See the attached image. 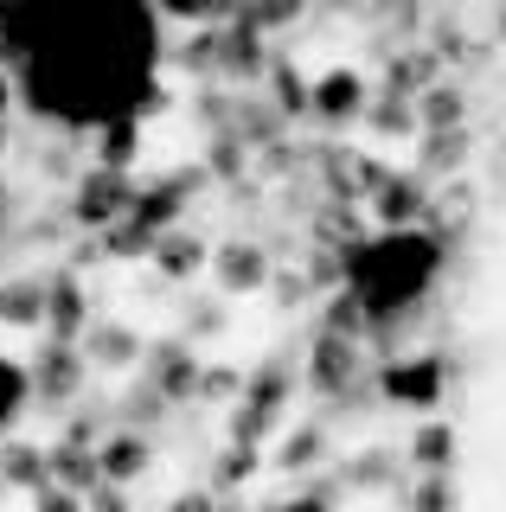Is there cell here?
Returning a JSON list of instances; mask_svg holds the SVG:
<instances>
[{
	"label": "cell",
	"instance_id": "obj_1",
	"mask_svg": "<svg viewBox=\"0 0 506 512\" xmlns=\"http://www.w3.org/2000/svg\"><path fill=\"white\" fill-rule=\"evenodd\" d=\"M0 58L26 71L39 116L103 128L116 116H154L167 103L148 84L154 13L148 0H13Z\"/></svg>",
	"mask_w": 506,
	"mask_h": 512
},
{
	"label": "cell",
	"instance_id": "obj_2",
	"mask_svg": "<svg viewBox=\"0 0 506 512\" xmlns=\"http://www.w3.org/2000/svg\"><path fill=\"white\" fill-rule=\"evenodd\" d=\"M436 276H442V244L430 231H417V224L359 237L353 250H340V282L366 301L372 327H385L391 314H404L410 301H423Z\"/></svg>",
	"mask_w": 506,
	"mask_h": 512
},
{
	"label": "cell",
	"instance_id": "obj_3",
	"mask_svg": "<svg viewBox=\"0 0 506 512\" xmlns=\"http://www.w3.org/2000/svg\"><path fill=\"white\" fill-rule=\"evenodd\" d=\"M289 397H295V372H289V365H282V359L257 365V372L244 378V397L231 404L225 436H231V442H263V436H270V429L282 423Z\"/></svg>",
	"mask_w": 506,
	"mask_h": 512
},
{
	"label": "cell",
	"instance_id": "obj_4",
	"mask_svg": "<svg viewBox=\"0 0 506 512\" xmlns=\"http://www.w3.org/2000/svg\"><path fill=\"white\" fill-rule=\"evenodd\" d=\"M372 391L385 397L391 410H442V397H449V365H442V352H410V359H385L372 378Z\"/></svg>",
	"mask_w": 506,
	"mask_h": 512
},
{
	"label": "cell",
	"instance_id": "obj_5",
	"mask_svg": "<svg viewBox=\"0 0 506 512\" xmlns=\"http://www.w3.org/2000/svg\"><path fill=\"white\" fill-rule=\"evenodd\" d=\"M26 378H33L39 404H71V397L84 391V378H90V359H84V346H77V340H52V333H39Z\"/></svg>",
	"mask_w": 506,
	"mask_h": 512
},
{
	"label": "cell",
	"instance_id": "obj_6",
	"mask_svg": "<svg viewBox=\"0 0 506 512\" xmlns=\"http://www.w3.org/2000/svg\"><path fill=\"white\" fill-rule=\"evenodd\" d=\"M129 205H135L129 167H90L84 180H77V192H71V218L84 224V231H103V224H116Z\"/></svg>",
	"mask_w": 506,
	"mask_h": 512
},
{
	"label": "cell",
	"instance_id": "obj_7",
	"mask_svg": "<svg viewBox=\"0 0 506 512\" xmlns=\"http://www.w3.org/2000/svg\"><path fill=\"white\" fill-rule=\"evenodd\" d=\"M353 372H359V340H346V333H314V352H308V391L321 397H346L353 391Z\"/></svg>",
	"mask_w": 506,
	"mask_h": 512
},
{
	"label": "cell",
	"instance_id": "obj_8",
	"mask_svg": "<svg viewBox=\"0 0 506 512\" xmlns=\"http://www.w3.org/2000/svg\"><path fill=\"white\" fill-rule=\"evenodd\" d=\"M148 384L167 404H193L199 397V352L193 340H154L148 346Z\"/></svg>",
	"mask_w": 506,
	"mask_h": 512
},
{
	"label": "cell",
	"instance_id": "obj_9",
	"mask_svg": "<svg viewBox=\"0 0 506 512\" xmlns=\"http://www.w3.org/2000/svg\"><path fill=\"white\" fill-rule=\"evenodd\" d=\"M90 295H84V282H77V269H52L45 276V333L52 340H84V327H90Z\"/></svg>",
	"mask_w": 506,
	"mask_h": 512
},
{
	"label": "cell",
	"instance_id": "obj_10",
	"mask_svg": "<svg viewBox=\"0 0 506 512\" xmlns=\"http://www.w3.org/2000/svg\"><path fill=\"white\" fill-rule=\"evenodd\" d=\"M270 276H276V263H270L263 244H218L212 250V282L225 288V295H263Z\"/></svg>",
	"mask_w": 506,
	"mask_h": 512
},
{
	"label": "cell",
	"instance_id": "obj_11",
	"mask_svg": "<svg viewBox=\"0 0 506 512\" xmlns=\"http://www.w3.org/2000/svg\"><path fill=\"white\" fill-rule=\"evenodd\" d=\"M77 346H84L90 372H129L135 359H148V340H141L129 320H90Z\"/></svg>",
	"mask_w": 506,
	"mask_h": 512
},
{
	"label": "cell",
	"instance_id": "obj_12",
	"mask_svg": "<svg viewBox=\"0 0 506 512\" xmlns=\"http://www.w3.org/2000/svg\"><path fill=\"white\" fill-rule=\"evenodd\" d=\"M148 263L161 269L167 282H193L199 269H212V244H205L199 231H186V224H167L161 237H154V250H148Z\"/></svg>",
	"mask_w": 506,
	"mask_h": 512
},
{
	"label": "cell",
	"instance_id": "obj_13",
	"mask_svg": "<svg viewBox=\"0 0 506 512\" xmlns=\"http://www.w3.org/2000/svg\"><path fill=\"white\" fill-rule=\"evenodd\" d=\"M455 461H462V429L449 416H423L410 429V468L417 474H455Z\"/></svg>",
	"mask_w": 506,
	"mask_h": 512
},
{
	"label": "cell",
	"instance_id": "obj_14",
	"mask_svg": "<svg viewBox=\"0 0 506 512\" xmlns=\"http://www.w3.org/2000/svg\"><path fill=\"white\" fill-rule=\"evenodd\" d=\"M372 212H378L385 231L430 218V186H423V173H385V186L372 192Z\"/></svg>",
	"mask_w": 506,
	"mask_h": 512
},
{
	"label": "cell",
	"instance_id": "obj_15",
	"mask_svg": "<svg viewBox=\"0 0 506 512\" xmlns=\"http://www.w3.org/2000/svg\"><path fill=\"white\" fill-rule=\"evenodd\" d=\"M97 461H103V480H116V487H135V480L154 468V442L141 436V429H116V436L97 442Z\"/></svg>",
	"mask_w": 506,
	"mask_h": 512
},
{
	"label": "cell",
	"instance_id": "obj_16",
	"mask_svg": "<svg viewBox=\"0 0 506 512\" xmlns=\"http://www.w3.org/2000/svg\"><path fill=\"white\" fill-rule=\"evenodd\" d=\"M308 109L327 116V122H359V116H366V77H359V71H327L321 84H314Z\"/></svg>",
	"mask_w": 506,
	"mask_h": 512
},
{
	"label": "cell",
	"instance_id": "obj_17",
	"mask_svg": "<svg viewBox=\"0 0 506 512\" xmlns=\"http://www.w3.org/2000/svg\"><path fill=\"white\" fill-rule=\"evenodd\" d=\"M0 327H13V333H45V276H13V282H0Z\"/></svg>",
	"mask_w": 506,
	"mask_h": 512
},
{
	"label": "cell",
	"instance_id": "obj_18",
	"mask_svg": "<svg viewBox=\"0 0 506 512\" xmlns=\"http://www.w3.org/2000/svg\"><path fill=\"white\" fill-rule=\"evenodd\" d=\"M0 480H7L13 493H39L45 480H52V455H45L39 442L7 436V442H0Z\"/></svg>",
	"mask_w": 506,
	"mask_h": 512
},
{
	"label": "cell",
	"instance_id": "obj_19",
	"mask_svg": "<svg viewBox=\"0 0 506 512\" xmlns=\"http://www.w3.org/2000/svg\"><path fill=\"white\" fill-rule=\"evenodd\" d=\"M52 480H65V487H77V493H90L103 480V461H97V442H71V436H58L52 448Z\"/></svg>",
	"mask_w": 506,
	"mask_h": 512
},
{
	"label": "cell",
	"instance_id": "obj_20",
	"mask_svg": "<svg viewBox=\"0 0 506 512\" xmlns=\"http://www.w3.org/2000/svg\"><path fill=\"white\" fill-rule=\"evenodd\" d=\"M321 455H327V429L321 423H302V429H289L276 448V468L282 474H314L321 468Z\"/></svg>",
	"mask_w": 506,
	"mask_h": 512
},
{
	"label": "cell",
	"instance_id": "obj_21",
	"mask_svg": "<svg viewBox=\"0 0 506 512\" xmlns=\"http://www.w3.org/2000/svg\"><path fill=\"white\" fill-rule=\"evenodd\" d=\"M404 512H462V480L455 474H417L404 493Z\"/></svg>",
	"mask_w": 506,
	"mask_h": 512
},
{
	"label": "cell",
	"instance_id": "obj_22",
	"mask_svg": "<svg viewBox=\"0 0 506 512\" xmlns=\"http://www.w3.org/2000/svg\"><path fill=\"white\" fill-rule=\"evenodd\" d=\"M257 468H263V442H225V448H218V468H212V487L237 493Z\"/></svg>",
	"mask_w": 506,
	"mask_h": 512
},
{
	"label": "cell",
	"instance_id": "obj_23",
	"mask_svg": "<svg viewBox=\"0 0 506 512\" xmlns=\"http://www.w3.org/2000/svg\"><path fill=\"white\" fill-rule=\"evenodd\" d=\"M26 404H33V378H26V365H20V359H7V352H0V436L20 423V410H26Z\"/></svg>",
	"mask_w": 506,
	"mask_h": 512
},
{
	"label": "cell",
	"instance_id": "obj_24",
	"mask_svg": "<svg viewBox=\"0 0 506 512\" xmlns=\"http://www.w3.org/2000/svg\"><path fill=\"white\" fill-rule=\"evenodd\" d=\"M346 487H353V493H385V487H398V461H391L385 448H366V455L346 461Z\"/></svg>",
	"mask_w": 506,
	"mask_h": 512
},
{
	"label": "cell",
	"instance_id": "obj_25",
	"mask_svg": "<svg viewBox=\"0 0 506 512\" xmlns=\"http://www.w3.org/2000/svg\"><path fill=\"white\" fill-rule=\"evenodd\" d=\"M135 141H141V116H116L97 128V167H129L135 160Z\"/></svg>",
	"mask_w": 506,
	"mask_h": 512
},
{
	"label": "cell",
	"instance_id": "obj_26",
	"mask_svg": "<svg viewBox=\"0 0 506 512\" xmlns=\"http://www.w3.org/2000/svg\"><path fill=\"white\" fill-rule=\"evenodd\" d=\"M321 327H327V333H346V340H366V333H372V314H366V301H359L353 288H340V295L327 301Z\"/></svg>",
	"mask_w": 506,
	"mask_h": 512
},
{
	"label": "cell",
	"instance_id": "obj_27",
	"mask_svg": "<svg viewBox=\"0 0 506 512\" xmlns=\"http://www.w3.org/2000/svg\"><path fill=\"white\" fill-rule=\"evenodd\" d=\"M468 160V135L462 128H430V141H423V173H449Z\"/></svg>",
	"mask_w": 506,
	"mask_h": 512
},
{
	"label": "cell",
	"instance_id": "obj_28",
	"mask_svg": "<svg viewBox=\"0 0 506 512\" xmlns=\"http://www.w3.org/2000/svg\"><path fill=\"white\" fill-rule=\"evenodd\" d=\"M244 397V372L237 365H199V404H237Z\"/></svg>",
	"mask_w": 506,
	"mask_h": 512
},
{
	"label": "cell",
	"instance_id": "obj_29",
	"mask_svg": "<svg viewBox=\"0 0 506 512\" xmlns=\"http://www.w3.org/2000/svg\"><path fill=\"white\" fill-rule=\"evenodd\" d=\"M417 122H423V128H462V90H449V84L423 90V109H417Z\"/></svg>",
	"mask_w": 506,
	"mask_h": 512
},
{
	"label": "cell",
	"instance_id": "obj_30",
	"mask_svg": "<svg viewBox=\"0 0 506 512\" xmlns=\"http://www.w3.org/2000/svg\"><path fill=\"white\" fill-rule=\"evenodd\" d=\"M302 7H308V0H244V20L257 32H276V26L302 20Z\"/></svg>",
	"mask_w": 506,
	"mask_h": 512
},
{
	"label": "cell",
	"instance_id": "obj_31",
	"mask_svg": "<svg viewBox=\"0 0 506 512\" xmlns=\"http://www.w3.org/2000/svg\"><path fill=\"white\" fill-rule=\"evenodd\" d=\"M366 116H372V128H378V135H410V128H417V109H410V103H398V96H385V103H366Z\"/></svg>",
	"mask_w": 506,
	"mask_h": 512
},
{
	"label": "cell",
	"instance_id": "obj_32",
	"mask_svg": "<svg viewBox=\"0 0 506 512\" xmlns=\"http://www.w3.org/2000/svg\"><path fill=\"white\" fill-rule=\"evenodd\" d=\"M225 327H231V314L218 308V301H199V308H186V340H218Z\"/></svg>",
	"mask_w": 506,
	"mask_h": 512
},
{
	"label": "cell",
	"instance_id": "obj_33",
	"mask_svg": "<svg viewBox=\"0 0 506 512\" xmlns=\"http://www.w3.org/2000/svg\"><path fill=\"white\" fill-rule=\"evenodd\" d=\"M33 512H90V506H84L77 487H65V480H45V487L33 493Z\"/></svg>",
	"mask_w": 506,
	"mask_h": 512
},
{
	"label": "cell",
	"instance_id": "obj_34",
	"mask_svg": "<svg viewBox=\"0 0 506 512\" xmlns=\"http://www.w3.org/2000/svg\"><path fill=\"white\" fill-rule=\"evenodd\" d=\"M263 512H334V487H302V493H289V500H276Z\"/></svg>",
	"mask_w": 506,
	"mask_h": 512
},
{
	"label": "cell",
	"instance_id": "obj_35",
	"mask_svg": "<svg viewBox=\"0 0 506 512\" xmlns=\"http://www.w3.org/2000/svg\"><path fill=\"white\" fill-rule=\"evenodd\" d=\"M270 295H276V308H295V301L308 295V269H282V276H270Z\"/></svg>",
	"mask_w": 506,
	"mask_h": 512
},
{
	"label": "cell",
	"instance_id": "obj_36",
	"mask_svg": "<svg viewBox=\"0 0 506 512\" xmlns=\"http://www.w3.org/2000/svg\"><path fill=\"white\" fill-rule=\"evenodd\" d=\"M90 512H129V487H116V480H97V487L84 493Z\"/></svg>",
	"mask_w": 506,
	"mask_h": 512
},
{
	"label": "cell",
	"instance_id": "obj_37",
	"mask_svg": "<svg viewBox=\"0 0 506 512\" xmlns=\"http://www.w3.org/2000/svg\"><path fill=\"white\" fill-rule=\"evenodd\" d=\"M212 506H218V487H186L167 500V512H212Z\"/></svg>",
	"mask_w": 506,
	"mask_h": 512
},
{
	"label": "cell",
	"instance_id": "obj_38",
	"mask_svg": "<svg viewBox=\"0 0 506 512\" xmlns=\"http://www.w3.org/2000/svg\"><path fill=\"white\" fill-rule=\"evenodd\" d=\"M167 13H205V0H161Z\"/></svg>",
	"mask_w": 506,
	"mask_h": 512
},
{
	"label": "cell",
	"instance_id": "obj_39",
	"mask_svg": "<svg viewBox=\"0 0 506 512\" xmlns=\"http://www.w3.org/2000/svg\"><path fill=\"white\" fill-rule=\"evenodd\" d=\"M7 109H13V77L0 71V116H7Z\"/></svg>",
	"mask_w": 506,
	"mask_h": 512
},
{
	"label": "cell",
	"instance_id": "obj_40",
	"mask_svg": "<svg viewBox=\"0 0 506 512\" xmlns=\"http://www.w3.org/2000/svg\"><path fill=\"white\" fill-rule=\"evenodd\" d=\"M212 512H250V500H237V493H225V500H218Z\"/></svg>",
	"mask_w": 506,
	"mask_h": 512
},
{
	"label": "cell",
	"instance_id": "obj_41",
	"mask_svg": "<svg viewBox=\"0 0 506 512\" xmlns=\"http://www.w3.org/2000/svg\"><path fill=\"white\" fill-rule=\"evenodd\" d=\"M0 154H7V116H0Z\"/></svg>",
	"mask_w": 506,
	"mask_h": 512
},
{
	"label": "cell",
	"instance_id": "obj_42",
	"mask_svg": "<svg viewBox=\"0 0 506 512\" xmlns=\"http://www.w3.org/2000/svg\"><path fill=\"white\" fill-rule=\"evenodd\" d=\"M7 493H13V487H7V480H0V500H7Z\"/></svg>",
	"mask_w": 506,
	"mask_h": 512
},
{
	"label": "cell",
	"instance_id": "obj_43",
	"mask_svg": "<svg viewBox=\"0 0 506 512\" xmlns=\"http://www.w3.org/2000/svg\"><path fill=\"white\" fill-rule=\"evenodd\" d=\"M0 205H7V199H0Z\"/></svg>",
	"mask_w": 506,
	"mask_h": 512
}]
</instances>
